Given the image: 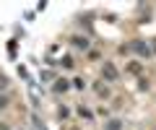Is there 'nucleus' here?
Masks as SVG:
<instances>
[{"mask_svg":"<svg viewBox=\"0 0 156 130\" xmlns=\"http://www.w3.org/2000/svg\"><path fill=\"white\" fill-rule=\"evenodd\" d=\"M130 50H133L135 55H140V57H151V47L146 44V42H140V39L130 42Z\"/></svg>","mask_w":156,"mask_h":130,"instance_id":"f257e3e1","label":"nucleus"},{"mask_svg":"<svg viewBox=\"0 0 156 130\" xmlns=\"http://www.w3.org/2000/svg\"><path fill=\"white\" fill-rule=\"evenodd\" d=\"M101 76H104L107 81H117V78H120V73H117V68L112 65V62H104V68H101Z\"/></svg>","mask_w":156,"mask_h":130,"instance_id":"f03ea898","label":"nucleus"},{"mask_svg":"<svg viewBox=\"0 0 156 130\" xmlns=\"http://www.w3.org/2000/svg\"><path fill=\"white\" fill-rule=\"evenodd\" d=\"M52 89H55V94H65V91L70 89V83H68L65 78H57V81H55V86H52Z\"/></svg>","mask_w":156,"mask_h":130,"instance_id":"7ed1b4c3","label":"nucleus"},{"mask_svg":"<svg viewBox=\"0 0 156 130\" xmlns=\"http://www.w3.org/2000/svg\"><path fill=\"white\" fill-rule=\"evenodd\" d=\"M70 42H73V47H78V50H86V47H89V39H86V37H78V34L73 37Z\"/></svg>","mask_w":156,"mask_h":130,"instance_id":"20e7f679","label":"nucleus"},{"mask_svg":"<svg viewBox=\"0 0 156 130\" xmlns=\"http://www.w3.org/2000/svg\"><path fill=\"white\" fill-rule=\"evenodd\" d=\"M94 91H96V94L101 96V99H107V96H109V89H107L104 83H99V81H96V83H94Z\"/></svg>","mask_w":156,"mask_h":130,"instance_id":"39448f33","label":"nucleus"},{"mask_svg":"<svg viewBox=\"0 0 156 130\" xmlns=\"http://www.w3.org/2000/svg\"><path fill=\"white\" fill-rule=\"evenodd\" d=\"M128 73H135V76H138V73H143V70H140V62H128Z\"/></svg>","mask_w":156,"mask_h":130,"instance_id":"423d86ee","label":"nucleus"},{"mask_svg":"<svg viewBox=\"0 0 156 130\" xmlns=\"http://www.w3.org/2000/svg\"><path fill=\"white\" fill-rule=\"evenodd\" d=\"M120 128H122L120 120H109V122H107V130H120Z\"/></svg>","mask_w":156,"mask_h":130,"instance_id":"0eeeda50","label":"nucleus"},{"mask_svg":"<svg viewBox=\"0 0 156 130\" xmlns=\"http://www.w3.org/2000/svg\"><path fill=\"white\" fill-rule=\"evenodd\" d=\"M8 55H11V60H16V42H8Z\"/></svg>","mask_w":156,"mask_h":130,"instance_id":"6e6552de","label":"nucleus"},{"mask_svg":"<svg viewBox=\"0 0 156 130\" xmlns=\"http://www.w3.org/2000/svg\"><path fill=\"white\" fill-rule=\"evenodd\" d=\"M78 114H81V117H83V120H89V117H91V112H89V109H86V107H78Z\"/></svg>","mask_w":156,"mask_h":130,"instance_id":"1a4fd4ad","label":"nucleus"},{"mask_svg":"<svg viewBox=\"0 0 156 130\" xmlns=\"http://www.w3.org/2000/svg\"><path fill=\"white\" fill-rule=\"evenodd\" d=\"M5 86H8V76H3V73H0V91L5 89Z\"/></svg>","mask_w":156,"mask_h":130,"instance_id":"9d476101","label":"nucleus"},{"mask_svg":"<svg viewBox=\"0 0 156 130\" xmlns=\"http://www.w3.org/2000/svg\"><path fill=\"white\" fill-rule=\"evenodd\" d=\"M57 117L65 120V117H68V109H65V107H60V109H57Z\"/></svg>","mask_w":156,"mask_h":130,"instance_id":"9b49d317","label":"nucleus"},{"mask_svg":"<svg viewBox=\"0 0 156 130\" xmlns=\"http://www.w3.org/2000/svg\"><path fill=\"white\" fill-rule=\"evenodd\" d=\"M0 107H5V96H0Z\"/></svg>","mask_w":156,"mask_h":130,"instance_id":"f8f14e48","label":"nucleus"},{"mask_svg":"<svg viewBox=\"0 0 156 130\" xmlns=\"http://www.w3.org/2000/svg\"><path fill=\"white\" fill-rule=\"evenodd\" d=\"M154 52H156V42H154V44H151V55H154Z\"/></svg>","mask_w":156,"mask_h":130,"instance_id":"ddd939ff","label":"nucleus"}]
</instances>
